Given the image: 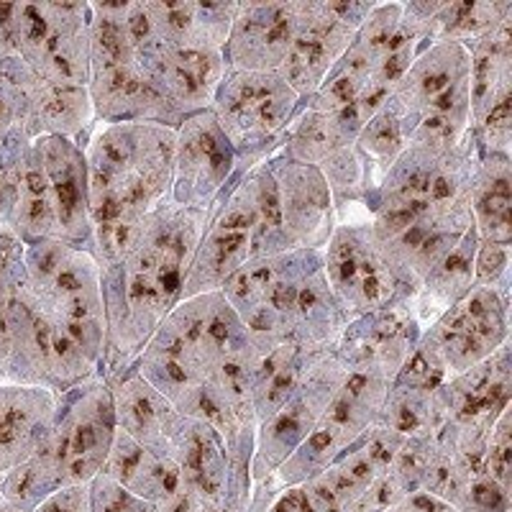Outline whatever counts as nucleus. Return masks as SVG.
I'll return each mask as SVG.
<instances>
[{"instance_id": "nucleus-1", "label": "nucleus", "mask_w": 512, "mask_h": 512, "mask_svg": "<svg viewBox=\"0 0 512 512\" xmlns=\"http://www.w3.org/2000/svg\"><path fill=\"white\" fill-rule=\"evenodd\" d=\"M259 356L223 292H205L175 305L134 369L177 413L210 425L233 461L256 436L251 387Z\"/></svg>"}, {"instance_id": "nucleus-2", "label": "nucleus", "mask_w": 512, "mask_h": 512, "mask_svg": "<svg viewBox=\"0 0 512 512\" xmlns=\"http://www.w3.org/2000/svg\"><path fill=\"white\" fill-rule=\"evenodd\" d=\"M26 282L8 320V361L21 382L52 392L103 372L105 297L93 251L26 244Z\"/></svg>"}, {"instance_id": "nucleus-3", "label": "nucleus", "mask_w": 512, "mask_h": 512, "mask_svg": "<svg viewBox=\"0 0 512 512\" xmlns=\"http://www.w3.org/2000/svg\"><path fill=\"white\" fill-rule=\"evenodd\" d=\"M479 157L482 149L474 134L456 149L408 144L364 200L372 203L374 241L410 300L477 233L469 187Z\"/></svg>"}, {"instance_id": "nucleus-4", "label": "nucleus", "mask_w": 512, "mask_h": 512, "mask_svg": "<svg viewBox=\"0 0 512 512\" xmlns=\"http://www.w3.org/2000/svg\"><path fill=\"white\" fill-rule=\"evenodd\" d=\"M208 213L167 200L141 223L123 259L100 269L105 297L103 377L131 369L162 320L182 300Z\"/></svg>"}, {"instance_id": "nucleus-5", "label": "nucleus", "mask_w": 512, "mask_h": 512, "mask_svg": "<svg viewBox=\"0 0 512 512\" xmlns=\"http://www.w3.org/2000/svg\"><path fill=\"white\" fill-rule=\"evenodd\" d=\"M175 139L164 123H103L82 146L100 269L121 262L141 223L172 200Z\"/></svg>"}, {"instance_id": "nucleus-6", "label": "nucleus", "mask_w": 512, "mask_h": 512, "mask_svg": "<svg viewBox=\"0 0 512 512\" xmlns=\"http://www.w3.org/2000/svg\"><path fill=\"white\" fill-rule=\"evenodd\" d=\"M221 292L262 354L280 346L315 354L336 344L349 326L328 287L323 251L290 249L254 259Z\"/></svg>"}, {"instance_id": "nucleus-7", "label": "nucleus", "mask_w": 512, "mask_h": 512, "mask_svg": "<svg viewBox=\"0 0 512 512\" xmlns=\"http://www.w3.org/2000/svg\"><path fill=\"white\" fill-rule=\"evenodd\" d=\"M239 3H128V24L154 88L180 118L213 108Z\"/></svg>"}, {"instance_id": "nucleus-8", "label": "nucleus", "mask_w": 512, "mask_h": 512, "mask_svg": "<svg viewBox=\"0 0 512 512\" xmlns=\"http://www.w3.org/2000/svg\"><path fill=\"white\" fill-rule=\"evenodd\" d=\"M116 428L111 384L103 374L62 392L47 441L3 479L0 500L21 512H34L57 489L90 484L103 472Z\"/></svg>"}, {"instance_id": "nucleus-9", "label": "nucleus", "mask_w": 512, "mask_h": 512, "mask_svg": "<svg viewBox=\"0 0 512 512\" xmlns=\"http://www.w3.org/2000/svg\"><path fill=\"white\" fill-rule=\"evenodd\" d=\"M431 41L408 3H374L354 44L305 105L328 111L359 134Z\"/></svg>"}, {"instance_id": "nucleus-10", "label": "nucleus", "mask_w": 512, "mask_h": 512, "mask_svg": "<svg viewBox=\"0 0 512 512\" xmlns=\"http://www.w3.org/2000/svg\"><path fill=\"white\" fill-rule=\"evenodd\" d=\"M282 251H290V244L282 228L280 195L269 164L262 162L236 175V185L208 210L182 300L221 292L246 264Z\"/></svg>"}, {"instance_id": "nucleus-11", "label": "nucleus", "mask_w": 512, "mask_h": 512, "mask_svg": "<svg viewBox=\"0 0 512 512\" xmlns=\"http://www.w3.org/2000/svg\"><path fill=\"white\" fill-rule=\"evenodd\" d=\"M8 228H13L24 244L62 241L95 254L88 164L77 141L36 136L26 144Z\"/></svg>"}, {"instance_id": "nucleus-12", "label": "nucleus", "mask_w": 512, "mask_h": 512, "mask_svg": "<svg viewBox=\"0 0 512 512\" xmlns=\"http://www.w3.org/2000/svg\"><path fill=\"white\" fill-rule=\"evenodd\" d=\"M469 67V47L461 41H433L420 49L387 98L405 144L456 149L472 136Z\"/></svg>"}, {"instance_id": "nucleus-13", "label": "nucleus", "mask_w": 512, "mask_h": 512, "mask_svg": "<svg viewBox=\"0 0 512 512\" xmlns=\"http://www.w3.org/2000/svg\"><path fill=\"white\" fill-rule=\"evenodd\" d=\"M88 90L95 118L103 123H182L146 75L128 24V3H90Z\"/></svg>"}, {"instance_id": "nucleus-14", "label": "nucleus", "mask_w": 512, "mask_h": 512, "mask_svg": "<svg viewBox=\"0 0 512 512\" xmlns=\"http://www.w3.org/2000/svg\"><path fill=\"white\" fill-rule=\"evenodd\" d=\"M305 100L295 93L282 72H228L213 100V116L226 134L241 172L272 159L285 144Z\"/></svg>"}, {"instance_id": "nucleus-15", "label": "nucleus", "mask_w": 512, "mask_h": 512, "mask_svg": "<svg viewBox=\"0 0 512 512\" xmlns=\"http://www.w3.org/2000/svg\"><path fill=\"white\" fill-rule=\"evenodd\" d=\"M16 57L59 88L90 85V3H3Z\"/></svg>"}, {"instance_id": "nucleus-16", "label": "nucleus", "mask_w": 512, "mask_h": 512, "mask_svg": "<svg viewBox=\"0 0 512 512\" xmlns=\"http://www.w3.org/2000/svg\"><path fill=\"white\" fill-rule=\"evenodd\" d=\"M505 344H510V287L474 285L420 333L418 351L448 382Z\"/></svg>"}, {"instance_id": "nucleus-17", "label": "nucleus", "mask_w": 512, "mask_h": 512, "mask_svg": "<svg viewBox=\"0 0 512 512\" xmlns=\"http://www.w3.org/2000/svg\"><path fill=\"white\" fill-rule=\"evenodd\" d=\"M392 382L377 369L351 367L315 431L285 461V477H318L377 425Z\"/></svg>"}, {"instance_id": "nucleus-18", "label": "nucleus", "mask_w": 512, "mask_h": 512, "mask_svg": "<svg viewBox=\"0 0 512 512\" xmlns=\"http://www.w3.org/2000/svg\"><path fill=\"white\" fill-rule=\"evenodd\" d=\"M323 272L349 323L390 305L410 303L369 223H338L333 228L323 246Z\"/></svg>"}, {"instance_id": "nucleus-19", "label": "nucleus", "mask_w": 512, "mask_h": 512, "mask_svg": "<svg viewBox=\"0 0 512 512\" xmlns=\"http://www.w3.org/2000/svg\"><path fill=\"white\" fill-rule=\"evenodd\" d=\"M372 8L374 3L354 0H305L290 57L280 70L305 103L323 88L328 75L349 52L356 31Z\"/></svg>"}, {"instance_id": "nucleus-20", "label": "nucleus", "mask_w": 512, "mask_h": 512, "mask_svg": "<svg viewBox=\"0 0 512 512\" xmlns=\"http://www.w3.org/2000/svg\"><path fill=\"white\" fill-rule=\"evenodd\" d=\"M346 374H349V367L333 346L308 354L300 382L290 400L256 428L259 461L267 469L285 464L295 454L297 446L315 431V425L320 423L333 397L341 390Z\"/></svg>"}, {"instance_id": "nucleus-21", "label": "nucleus", "mask_w": 512, "mask_h": 512, "mask_svg": "<svg viewBox=\"0 0 512 512\" xmlns=\"http://www.w3.org/2000/svg\"><path fill=\"white\" fill-rule=\"evenodd\" d=\"M472 134L484 154L510 157L512 144V13L469 47Z\"/></svg>"}, {"instance_id": "nucleus-22", "label": "nucleus", "mask_w": 512, "mask_h": 512, "mask_svg": "<svg viewBox=\"0 0 512 512\" xmlns=\"http://www.w3.org/2000/svg\"><path fill=\"white\" fill-rule=\"evenodd\" d=\"M236 154L218 126L213 111L182 118L175 139V175L172 200L208 213L236 175Z\"/></svg>"}, {"instance_id": "nucleus-23", "label": "nucleus", "mask_w": 512, "mask_h": 512, "mask_svg": "<svg viewBox=\"0 0 512 512\" xmlns=\"http://www.w3.org/2000/svg\"><path fill=\"white\" fill-rule=\"evenodd\" d=\"M305 0H246L239 3L228 34V72H280L290 57Z\"/></svg>"}, {"instance_id": "nucleus-24", "label": "nucleus", "mask_w": 512, "mask_h": 512, "mask_svg": "<svg viewBox=\"0 0 512 512\" xmlns=\"http://www.w3.org/2000/svg\"><path fill=\"white\" fill-rule=\"evenodd\" d=\"M269 172L277 182L280 195L282 228L290 249L323 251L331 239L336 221V205H333L328 182L323 180L315 167L292 162L287 157L267 159Z\"/></svg>"}, {"instance_id": "nucleus-25", "label": "nucleus", "mask_w": 512, "mask_h": 512, "mask_svg": "<svg viewBox=\"0 0 512 512\" xmlns=\"http://www.w3.org/2000/svg\"><path fill=\"white\" fill-rule=\"evenodd\" d=\"M420 333L423 328H420L410 303H397L351 320L333 344V349L338 351L349 369H377L390 382H395L397 374L418 349Z\"/></svg>"}, {"instance_id": "nucleus-26", "label": "nucleus", "mask_w": 512, "mask_h": 512, "mask_svg": "<svg viewBox=\"0 0 512 512\" xmlns=\"http://www.w3.org/2000/svg\"><path fill=\"white\" fill-rule=\"evenodd\" d=\"M57 400L59 395L44 387L0 384V484L47 441Z\"/></svg>"}, {"instance_id": "nucleus-27", "label": "nucleus", "mask_w": 512, "mask_h": 512, "mask_svg": "<svg viewBox=\"0 0 512 512\" xmlns=\"http://www.w3.org/2000/svg\"><path fill=\"white\" fill-rule=\"evenodd\" d=\"M108 384H111L118 431L152 451L169 454L182 415L169 405L167 397L159 395L134 367L111 377Z\"/></svg>"}, {"instance_id": "nucleus-28", "label": "nucleus", "mask_w": 512, "mask_h": 512, "mask_svg": "<svg viewBox=\"0 0 512 512\" xmlns=\"http://www.w3.org/2000/svg\"><path fill=\"white\" fill-rule=\"evenodd\" d=\"M469 208L482 244H512V157L482 152L469 187Z\"/></svg>"}, {"instance_id": "nucleus-29", "label": "nucleus", "mask_w": 512, "mask_h": 512, "mask_svg": "<svg viewBox=\"0 0 512 512\" xmlns=\"http://www.w3.org/2000/svg\"><path fill=\"white\" fill-rule=\"evenodd\" d=\"M410 11L420 18L428 41H461L472 47L474 41L505 21L512 13V0H461V3H408Z\"/></svg>"}, {"instance_id": "nucleus-30", "label": "nucleus", "mask_w": 512, "mask_h": 512, "mask_svg": "<svg viewBox=\"0 0 512 512\" xmlns=\"http://www.w3.org/2000/svg\"><path fill=\"white\" fill-rule=\"evenodd\" d=\"M359 149L364 152V157L369 159L374 169V182H379V177L392 167L397 157L405 149V136H402L400 121H397L395 113L387 108V103L364 123V128L359 131ZM377 187V185H374Z\"/></svg>"}, {"instance_id": "nucleus-31", "label": "nucleus", "mask_w": 512, "mask_h": 512, "mask_svg": "<svg viewBox=\"0 0 512 512\" xmlns=\"http://www.w3.org/2000/svg\"><path fill=\"white\" fill-rule=\"evenodd\" d=\"M26 244L13 228L0 226V346L6 338L8 320L26 282Z\"/></svg>"}, {"instance_id": "nucleus-32", "label": "nucleus", "mask_w": 512, "mask_h": 512, "mask_svg": "<svg viewBox=\"0 0 512 512\" xmlns=\"http://www.w3.org/2000/svg\"><path fill=\"white\" fill-rule=\"evenodd\" d=\"M510 256V246L479 241L477 259H474V285L510 287Z\"/></svg>"}, {"instance_id": "nucleus-33", "label": "nucleus", "mask_w": 512, "mask_h": 512, "mask_svg": "<svg viewBox=\"0 0 512 512\" xmlns=\"http://www.w3.org/2000/svg\"><path fill=\"white\" fill-rule=\"evenodd\" d=\"M384 512H461L459 507L451 505V502L441 500V497L418 489V492H410V495L402 497L397 505H392L390 510Z\"/></svg>"}, {"instance_id": "nucleus-34", "label": "nucleus", "mask_w": 512, "mask_h": 512, "mask_svg": "<svg viewBox=\"0 0 512 512\" xmlns=\"http://www.w3.org/2000/svg\"><path fill=\"white\" fill-rule=\"evenodd\" d=\"M272 512H318V510H315L313 500L308 497L305 487H295V489H287L285 495L274 502Z\"/></svg>"}, {"instance_id": "nucleus-35", "label": "nucleus", "mask_w": 512, "mask_h": 512, "mask_svg": "<svg viewBox=\"0 0 512 512\" xmlns=\"http://www.w3.org/2000/svg\"><path fill=\"white\" fill-rule=\"evenodd\" d=\"M0 512H21V510H16L13 505H8L6 500H0Z\"/></svg>"}]
</instances>
